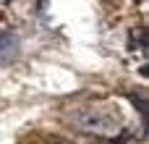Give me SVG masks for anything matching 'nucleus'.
<instances>
[{"label":"nucleus","mask_w":149,"mask_h":144,"mask_svg":"<svg viewBox=\"0 0 149 144\" xmlns=\"http://www.w3.org/2000/svg\"><path fill=\"white\" fill-rule=\"evenodd\" d=\"M50 144H71V142H63V139H50Z\"/></svg>","instance_id":"obj_2"},{"label":"nucleus","mask_w":149,"mask_h":144,"mask_svg":"<svg viewBox=\"0 0 149 144\" xmlns=\"http://www.w3.org/2000/svg\"><path fill=\"white\" fill-rule=\"evenodd\" d=\"M76 126L89 131V134H115L120 129V118L110 108H84L76 113Z\"/></svg>","instance_id":"obj_1"}]
</instances>
